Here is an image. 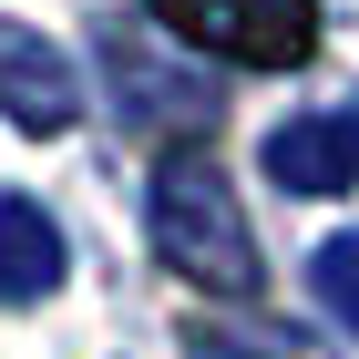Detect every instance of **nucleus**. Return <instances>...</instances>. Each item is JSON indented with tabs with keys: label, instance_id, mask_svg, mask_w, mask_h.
<instances>
[{
	"label": "nucleus",
	"instance_id": "obj_1",
	"mask_svg": "<svg viewBox=\"0 0 359 359\" xmlns=\"http://www.w3.org/2000/svg\"><path fill=\"white\" fill-rule=\"evenodd\" d=\"M144 247H154L165 277H185L226 308H257V287H267L257 226L236 205V175H226L216 144H165L144 165Z\"/></svg>",
	"mask_w": 359,
	"mask_h": 359
},
{
	"label": "nucleus",
	"instance_id": "obj_2",
	"mask_svg": "<svg viewBox=\"0 0 359 359\" xmlns=\"http://www.w3.org/2000/svg\"><path fill=\"white\" fill-rule=\"evenodd\" d=\"M154 21L226 72H298L318 52V0H154Z\"/></svg>",
	"mask_w": 359,
	"mask_h": 359
},
{
	"label": "nucleus",
	"instance_id": "obj_3",
	"mask_svg": "<svg viewBox=\"0 0 359 359\" xmlns=\"http://www.w3.org/2000/svg\"><path fill=\"white\" fill-rule=\"evenodd\" d=\"M103 72H113V103L134 113V123H154V134H175V144H195L205 123H216V72H185L175 62V41H144L134 21H113L103 31Z\"/></svg>",
	"mask_w": 359,
	"mask_h": 359
},
{
	"label": "nucleus",
	"instance_id": "obj_4",
	"mask_svg": "<svg viewBox=\"0 0 359 359\" xmlns=\"http://www.w3.org/2000/svg\"><path fill=\"white\" fill-rule=\"evenodd\" d=\"M0 123H21L31 144L83 134V62L31 21H0Z\"/></svg>",
	"mask_w": 359,
	"mask_h": 359
},
{
	"label": "nucleus",
	"instance_id": "obj_5",
	"mask_svg": "<svg viewBox=\"0 0 359 359\" xmlns=\"http://www.w3.org/2000/svg\"><path fill=\"white\" fill-rule=\"evenodd\" d=\"M257 165H267V185H287V195H349V185H359V103L267 123Z\"/></svg>",
	"mask_w": 359,
	"mask_h": 359
},
{
	"label": "nucleus",
	"instance_id": "obj_6",
	"mask_svg": "<svg viewBox=\"0 0 359 359\" xmlns=\"http://www.w3.org/2000/svg\"><path fill=\"white\" fill-rule=\"evenodd\" d=\"M72 277V247H62V226L31 205V195H0V308H41Z\"/></svg>",
	"mask_w": 359,
	"mask_h": 359
},
{
	"label": "nucleus",
	"instance_id": "obj_7",
	"mask_svg": "<svg viewBox=\"0 0 359 359\" xmlns=\"http://www.w3.org/2000/svg\"><path fill=\"white\" fill-rule=\"evenodd\" d=\"M195 359H329L298 318H267V308H226V318H185Z\"/></svg>",
	"mask_w": 359,
	"mask_h": 359
},
{
	"label": "nucleus",
	"instance_id": "obj_8",
	"mask_svg": "<svg viewBox=\"0 0 359 359\" xmlns=\"http://www.w3.org/2000/svg\"><path fill=\"white\" fill-rule=\"evenodd\" d=\"M308 287H318V308H329V318H349V329H359V226H349V236H329V247L308 257Z\"/></svg>",
	"mask_w": 359,
	"mask_h": 359
}]
</instances>
